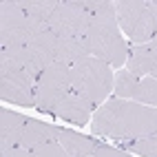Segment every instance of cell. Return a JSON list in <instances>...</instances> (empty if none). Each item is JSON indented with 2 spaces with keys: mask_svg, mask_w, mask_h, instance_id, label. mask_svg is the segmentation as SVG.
Returning a JSON list of instances; mask_svg holds the SVG:
<instances>
[{
  "mask_svg": "<svg viewBox=\"0 0 157 157\" xmlns=\"http://www.w3.org/2000/svg\"><path fill=\"white\" fill-rule=\"evenodd\" d=\"M122 151L140 153L142 157H157V135H148V137L140 140H122Z\"/></svg>",
  "mask_w": 157,
  "mask_h": 157,
  "instance_id": "ac0fdd59",
  "label": "cell"
},
{
  "mask_svg": "<svg viewBox=\"0 0 157 157\" xmlns=\"http://www.w3.org/2000/svg\"><path fill=\"white\" fill-rule=\"evenodd\" d=\"M153 44L157 47V31H155V36H153Z\"/></svg>",
  "mask_w": 157,
  "mask_h": 157,
  "instance_id": "cb8c5ba5",
  "label": "cell"
},
{
  "mask_svg": "<svg viewBox=\"0 0 157 157\" xmlns=\"http://www.w3.org/2000/svg\"><path fill=\"white\" fill-rule=\"evenodd\" d=\"M20 7L25 9L27 18L38 27L49 29V20L53 16V11L60 7L58 0H20Z\"/></svg>",
  "mask_w": 157,
  "mask_h": 157,
  "instance_id": "e0dca14e",
  "label": "cell"
},
{
  "mask_svg": "<svg viewBox=\"0 0 157 157\" xmlns=\"http://www.w3.org/2000/svg\"><path fill=\"white\" fill-rule=\"evenodd\" d=\"M91 131L120 142L157 135V109L115 98L98 109L91 122Z\"/></svg>",
  "mask_w": 157,
  "mask_h": 157,
  "instance_id": "6da1fadb",
  "label": "cell"
},
{
  "mask_svg": "<svg viewBox=\"0 0 157 157\" xmlns=\"http://www.w3.org/2000/svg\"><path fill=\"white\" fill-rule=\"evenodd\" d=\"M69 91H71V67L56 62L49 69H44L36 82V89H33L36 109L42 113H53Z\"/></svg>",
  "mask_w": 157,
  "mask_h": 157,
  "instance_id": "8992f818",
  "label": "cell"
},
{
  "mask_svg": "<svg viewBox=\"0 0 157 157\" xmlns=\"http://www.w3.org/2000/svg\"><path fill=\"white\" fill-rule=\"evenodd\" d=\"M0 157H33V151L25 146H0Z\"/></svg>",
  "mask_w": 157,
  "mask_h": 157,
  "instance_id": "7402d4cb",
  "label": "cell"
},
{
  "mask_svg": "<svg viewBox=\"0 0 157 157\" xmlns=\"http://www.w3.org/2000/svg\"><path fill=\"white\" fill-rule=\"evenodd\" d=\"M135 100L140 104H155L157 106V80L155 78L142 80L137 93H135Z\"/></svg>",
  "mask_w": 157,
  "mask_h": 157,
  "instance_id": "ffe728a7",
  "label": "cell"
},
{
  "mask_svg": "<svg viewBox=\"0 0 157 157\" xmlns=\"http://www.w3.org/2000/svg\"><path fill=\"white\" fill-rule=\"evenodd\" d=\"M49 31L44 27L33 25L27 18L20 0H5L0 5V44L5 47H27L31 38Z\"/></svg>",
  "mask_w": 157,
  "mask_h": 157,
  "instance_id": "5b68a950",
  "label": "cell"
},
{
  "mask_svg": "<svg viewBox=\"0 0 157 157\" xmlns=\"http://www.w3.org/2000/svg\"><path fill=\"white\" fill-rule=\"evenodd\" d=\"M89 157H95V155H89Z\"/></svg>",
  "mask_w": 157,
  "mask_h": 157,
  "instance_id": "484cf974",
  "label": "cell"
},
{
  "mask_svg": "<svg viewBox=\"0 0 157 157\" xmlns=\"http://www.w3.org/2000/svg\"><path fill=\"white\" fill-rule=\"evenodd\" d=\"M91 25V16L84 9L82 0H69L60 2V7L53 11L49 20V29L58 38H69V36H86Z\"/></svg>",
  "mask_w": 157,
  "mask_h": 157,
  "instance_id": "52a82bcc",
  "label": "cell"
},
{
  "mask_svg": "<svg viewBox=\"0 0 157 157\" xmlns=\"http://www.w3.org/2000/svg\"><path fill=\"white\" fill-rule=\"evenodd\" d=\"M2 73H25L31 82H38L29 47H5L0 51V75Z\"/></svg>",
  "mask_w": 157,
  "mask_h": 157,
  "instance_id": "8fae6325",
  "label": "cell"
},
{
  "mask_svg": "<svg viewBox=\"0 0 157 157\" xmlns=\"http://www.w3.org/2000/svg\"><path fill=\"white\" fill-rule=\"evenodd\" d=\"M58 126H51V124L38 122V120H27L22 135H20V146L33 151L36 146L47 144V142H58Z\"/></svg>",
  "mask_w": 157,
  "mask_h": 157,
  "instance_id": "5bb4252c",
  "label": "cell"
},
{
  "mask_svg": "<svg viewBox=\"0 0 157 157\" xmlns=\"http://www.w3.org/2000/svg\"><path fill=\"white\" fill-rule=\"evenodd\" d=\"M93 155H95V157H131V155H126L120 148H111V146H104V144H100V148Z\"/></svg>",
  "mask_w": 157,
  "mask_h": 157,
  "instance_id": "603a6c76",
  "label": "cell"
},
{
  "mask_svg": "<svg viewBox=\"0 0 157 157\" xmlns=\"http://www.w3.org/2000/svg\"><path fill=\"white\" fill-rule=\"evenodd\" d=\"M155 67H157V47L153 44V40L128 49V60H126L128 73L140 78V75H146V73H153Z\"/></svg>",
  "mask_w": 157,
  "mask_h": 157,
  "instance_id": "4fadbf2b",
  "label": "cell"
},
{
  "mask_svg": "<svg viewBox=\"0 0 157 157\" xmlns=\"http://www.w3.org/2000/svg\"><path fill=\"white\" fill-rule=\"evenodd\" d=\"M115 13L122 31L135 44L153 40L157 31V2L155 0H120L115 2Z\"/></svg>",
  "mask_w": 157,
  "mask_h": 157,
  "instance_id": "277c9868",
  "label": "cell"
},
{
  "mask_svg": "<svg viewBox=\"0 0 157 157\" xmlns=\"http://www.w3.org/2000/svg\"><path fill=\"white\" fill-rule=\"evenodd\" d=\"M93 106H95V104H93L89 98L80 95V93H75V91H69L64 95V100L56 106L53 115H58V117L64 120V122L84 126V124L89 122V117H91V113H93Z\"/></svg>",
  "mask_w": 157,
  "mask_h": 157,
  "instance_id": "30bf717a",
  "label": "cell"
},
{
  "mask_svg": "<svg viewBox=\"0 0 157 157\" xmlns=\"http://www.w3.org/2000/svg\"><path fill=\"white\" fill-rule=\"evenodd\" d=\"M58 144L71 157H89V155H93L100 148V144L95 140L86 137V135H80V133H73L69 128H60L58 131Z\"/></svg>",
  "mask_w": 157,
  "mask_h": 157,
  "instance_id": "9a60e30c",
  "label": "cell"
},
{
  "mask_svg": "<svg viewBox=\"0 0 157 157\" xmlns=\"http://www.w3.org/2000/svg\"><path fill=\"white\" fill-rule=\"evenodd\" d=\"M27 120L9 109L0 111V146H18Z\"/></svg>",
  "mask_w": 157,
  "mask_h": 157,
  "instance_id": "2e32d148",
  "label": "cell"
},
{
  "mask_svg": "<svg viewBox=\"0 0 157 157\" xmlns=\"http://www.w3.org/2000/svg\"><path fill=\"white\" fill-rule=\"evenodd\" d=\"M82 5L91 16V25L86 31L91 56L104 60L111 67L126 64L128 47L120 31L115 2H109V0H82Z\"/></svg>",
  "mask_w": 157,
  "mask_h": 157,
  "instance_id": "7a4b0ae2",
  "label": "cell"
},
{
  "mask_svg": "<svg viewBox=\"0 0 157 157\" xmlns=\"http://www.w3.org/2000/svg\"><path fill=\"white\" fill-rule=\"evenodd\" d=\"M100 58H84L71 67V91L89 98L93 104H102L113 89V73Z\"/></svg>",
  "mask_w": 157,
  "mask_h": 157,
  "instance_id": "3957f363",
  "label": "cell"
},
{
  "mask_svg": "<svg viewBox=\"0 0 157 157\" xmlns=\"http://www.w3.org/2000/svg\"><path fill=\"white\" fill-rule=\"evenodd\" d=\"M153 78H155V80H157V67H155V69H153Z\"/></svg>",
  "mask_w": 157,
  "mask_h": 157,
  "instance_id": "d4e9b609",
  "label": "cell"
},
{
  "mask_svg": "<svg viewBox=\"0 0 157 157\" xmlns=\"http://www.w3.org/2000/svg\"><path fill=\"white\" fill-rule=\"evenodd\" d=\"M91 56V44L86 36H69V38H58L56 47V62L73 67L80 60Z\"/></svg>",
  "mask_w": 157,
  "mask_h": 157,
  "instance_id": "7c38bea8",
  "label": "cell"
},
{
  "mask_svg": "<svg viewBox=\"0 0 157 157\" xmlns=\"http://www.w3.org/2000/svg\"><path fill=\"white\" fill-rule=\"evenodd\" d=\"M29 47V53H31V64H33L36 75L40 78L42 71L49 69L51 64H56V47H58V36L53 31H42L31 38Z\"/></svg>",
  "mask_w": 157,
  "mask_h": 157,
  "instance_id": "9c48e42d",
  "label": "cell"
},
{
  "mask_svg": "<svg viewBox=\"0 0 157 157\" xmlns=\"http://www.w3.org/2000/svg\"><path fill=\"white\" fill-rule=\"evenodd\" d=\"M115 95L120 100H126V98H133L135 100V93L140 89V80L137 75H133L128 71H120L117 75H115Z\"/></svg>",
  "mask_w": 157,
  "mask_h": 157,
  "instance_id": "d6986e66",
  "label": "cell"
},
{
  "mask_svg": "<svg viewBox=\"0 0 157 157\" xmlns=\"http://www.w3.org/2000/svg\"><path fill=\"white\" fill-rule=\"evenodd\" d=\"M33 157H71L58 142H47L33 148Z\"/></svg>",
  "mask_w": 157,
  "mask_h": 157,
  "instance_id": "44dd1931",
  "label": "cell"
},
{
  "mask_svg": "<svg viewBox=\"0 0 157 157\" xmlns=\"http://www.w3.org/2000/svg\"><path fill=\"white\" fill-rule=\"evenodd\" d=\"M33 82L25 73H2L0 75V98L20 106H36Z\"/></svg>",
  "mask_w": 157,
  "mask_h": 157,
  "instance_id": "ba28073f",
  "label": "cell"
}]
</instances>
